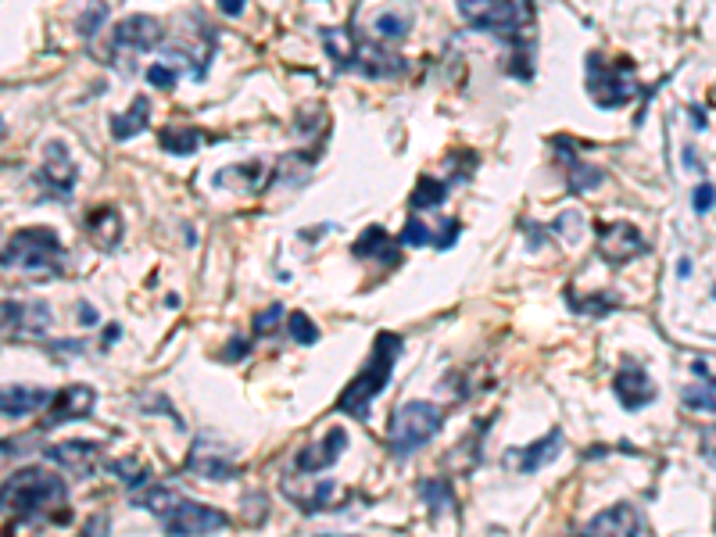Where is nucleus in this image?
<instances>
[{"mask_svg": "<svg viewBox=\"0 0 716 537\" xmlns=\"http://www.w3.org/2000/svg\"><path fill=\"white\" fill-rule=\"evenodd\" d=\"M695 373L702 376L699 384H688L684 387V405L688 409H695V412H716V376H709V369H706V362L702 358H695Z\"/></svg>", "mask_w": 716, "mask_h": 537, "instance_id": "obj_26", "label": "nucleus"}, {"mask_svg": "<svg viewBox=\"0 0 716 537\" xmlns=\"http://www.w3.org/2000/svg\"><path fill=\"white\" fill-rule=\"evenodd\" d=\"M65 244L47 226H26L15 230L4 244V269H18V273H65Z\"/></svg>", "mask_w": 716, "mask_h": 537, "instance_id": "obj_6", "label": "nucleus"}, {"mask_svg": "<svg viewBox=\"0 0 716 537\" xmlns=\"http://www.w3.org/2000/svg\"><path fill=\"white\" fill-rule=\"evenodd\" d=\"M79 537H108V516H94L86 523V530Z\"/></svg>", "mask_w": 716, "mask_h": 537, "instance_id": "obj_41", "label": "nucleus"}, {"mask_svg": "<svg viewBox=\"0 0 716 537\" xmlns=\"http://www.w3.org/2000/svg\"><path fill=\"white\" fill-rule=\"evenodd\" d=\"M147 83H151L154 90H162V94H172L176 83H179V69H172V65H165V61H158V65L147 69Z\"/></svg>", "mask_w": 716, "mask_h": 537, "instance_id": "obj_36", "label": "nucleus"}, {"mask_svg": "<svg viewBox=\"0 0 716 537\" xmlns=\"http://www.w3.org/2000/svg\"><path fill=\"white\" fill-rule=\"evenodd\" d=\"M355 258H376L380 265H398L401 262V240L391 237L384 226H369L362 237L351 244Z\"/></svg>", "mask_w": 716, "mask_h": 537, "instance_id": "obj_22", "label": "nucleus"}, {"mask_svg": "<svg viewBox=\"0 0 716 537\" xmlns=\"http://www.w3.org/2000/svg\"><path fill=\"white\" fill-rule=\"evenodd\" d=\"M677 273H681V280H688V276H691V258H681V265H677Z\"/></svg>", "mask_w": 716, "mask_h": 537, "instance_id": "obj_45", "label": "nucleus"}, {"mask_svg": "<svg viewBox=\"0 0 716 537\" xmlns=\"http://www.w3.org/2000/svg\"><path fill=\"white\" fill-rule=\"evenodd\" d=\"M691 119H695V129H706V111L691 108Z\"/></svg>", "mask_w": 716, "mask_h": 537, "instance_id": "obj_44", "label": "nucleus"}, {"mask_svg": "<svg viewBox=\"0 0 716 537\" xmlns=\"http://www.w3.org/2000/svg\"><path fill=\"white\" fill-rule=\"evenodd\" d=\"M469 29L491 33L509 43V72L516 79H534V40L527 36L530 0H455Z\"/></svg>", "mask_w": 716, "mask_h": 537, "instance_id": "obj_1", "label": "nucleus"}, {"mask_svg": "<svg viewBox=\"0 0 716 537\" xmlns=\"http://www.w3.org/2000/svg\"><path fill=\"white\" fill-rule=\"evenodd\" d=\"M187 473H194V477H201V480H215V484L240 477V469L233 466V452L226 448V444L212 441L208 434H197V441L190 444Z\"/></svg>", "mask_w": 716, "mask_h": 537, "instance_id": "obj_11", "label": "nucleus"}, {"mask_svg": "<svg viewBox=\"0 0 716 537\" xmlns=\"http://www.w3.org/2000/svg\"><path fill=\"white\" fill-rule=\"evenodd\" d=\"M104 18H108V4H104V0H86V11L79 15L76 29L90 40V36H97V29L104 26Z\"/></svg>", "mask_w": 716, "mask_h": 537, "instance_id": "obj_34", "label": "nucleus"}, {"mask_svg": "<svg viewBox=\"0 0 716 537\" xmlns=\"http://www.w3.org/2000/svg\"><path fill=\"white\" fill-rule=\"evenodd\" d=\"M162 22L154 15H129L122 18L115 33H111V65L122 72V76H133L137 72V58L147 51H154L162 43Z\"/></svg>", "mask_w": 716, "mask_h": 537, "instance_id": "obj_9", "label": "nucleus"}, {"mask_svg": "<svg viewBox=\"0 0 716 537\" xmlns=\"http://www.w3.org/2000/svg\"><path fill=\"white\" fill-rule=\"evenodd\" d=\"M419 498L427 502V509L434 512V516H441V512H455L452 484H448V480H441V477L419 480Z\"/></svg>", "mask_w": 716, "mask_h": 537, "instance_id": "obj_29", "label": "nucleus"}, {"mask_svg": "<svg viewBox=\"0 0 716 537\" xmlns=\"http://www.w3.org/2000/svg\"><path fill=\"white\" fill-rule=\"evenodd\" d=\"M584 86H588L591 101L598 108H623L641 94L638 86V72L627 58H606V54L591 51L584 58Z\"/></svg>", "mask_w": 716, "mask_h": 537, "instance_id": "obj_7", "label": "nucleus"}, {"mask_svg": "<svg viewBox=\"0 0 716 537\" xmlns=\"http://www.w3.org/2000/svg\"><path fill=\"white\" fill-rule=\"evenodd\" d=\"M108 469H111V473H115L119 480H126L133 495H137V491H144V487L151 484V473H147V469L140 466L137 459H115V462H108Z\"/></svg>", "mask_w": 716, "mask_h": 537, "instance_id": "obj_31", "label": "nucleus"}, {"mask_svg": "<svg viewBox=\"0 0 716 537\" xmlns=\"http://www.w3.org/2000/svg\"><path fill=\"white\" fill-rule=\"evenodd\" d=\"M251 351V341H244V337H240V333H233L230 337V344H226V348H222V362H240V358L248 355Z\"/></svg>", "mask_w": 716, "mask_h": 537, "instance_id": "obj_39", "label": "nucleus"}, {"mask_svg": "<svg viewBox=\"0 0 716 537\" xmlns=\"http://www.w3.org/2000/svg\"><path fill=\"white\" fill-rule=\"evenodd\" d=\"M641 530H645V523H641L638 509L620 502V505H613V509H602L595 520L584 523V527L570 537H638Z\"/></svg>", "mask_w": 716, "mask_h": 537, "instance_id": "obj_15", "label": "nucleus"}, {"mask_svg": "<svg viewBox=\"0 0 716 537\" xmlns=\"http://www.w3.org/2000/svg\"><path fill=\"white\" fill-rule=\"evenodd\" d=\"M566 305H570L577 316H606V312H613V308L620 305V298H613V294H591L588 301H580L577 290H566Z\"/></svg>", "mask_w": 716, "mask_h": 537, "instance_id": "obj_30", "label": "nucleus"}, {"mask_svg": "<svg viewBox=\"0 0 716 537\" xmlns=\"http://www.w3.org/2000/svg\"><path fill=\"white\" fill-rule=\"evenodd\" d=\"M86 230H90V237L101 251H115L122 240V215L115 208H90Z\"/></svg>", "mask_w": 716, "mask_h": 537, "instance_id": "obj_23", "label": "nucleus"}, {"mask_svg": "<svg viewBox=\"0 0 716 537\" xmlns=\"http://www.w3.org/2000/svg\"><path fill=\"white\" fill-rule=\"evenodd\" d=\"M702 459H706L709 466L716 469V427L702 430Z\"/></svg>", "mask_w": 716, "mask_h": 537, "instance_id": "obj_40", "label": "nucleus"}, {"mask_svg": "<svg viewBox=\"0 0 716 537\" xmlns=\"http://www.w3.org/2000/svg\"><path fill=\"white\" fill-rule=\"evenodd\" d=\"M76 179L79 169L72 162L69 144L65 140H51V144H43V165L36 172V187H40L43 197H51V201H69L76 194Z\"/></svg>", "mask_w": 716, "mask_h": 537, "instance_id": "obj_10", "label": "nucleus"}, {"mask_svg": "<svg viewBox=\"0 0 716 537\" xmlns=\"http://www.w3.org/2000/svg\"><path fill=\"white\" fill-rule=\"evenodd\" d=\"M4 509L18 523H65L69 520V484L54 469H18L4 484Z\"/></svg>", "mask_w": 716, "mask_h": 537, "instance_id": "obj_2", "label": "nucleus"}, {"mask_svg": "<svg viewBox=\"0 0 716 537\" xmlns=\"http://www.w3.org/2000/svg\"><path fill=\"white\" fill-rule=\"evenodd\" d=\"M43 459L58 462L61 469H72L76 477H90V473H97V466L104 462V448L97 441L76 437V441H61V444H54V448H47Z\"/></svg>", "mask_w": 716, "mask_h": 537, "instance_id": "obj_16", "label": "nucleus"}, {"mask_svg": "<svg viewBox=\"0 0 716 537\" xmlns=\"http://www.w3.org/2000/svg\"><path fill=\"white\" fill-rule=\"evenodd\" d=\"M129 502L137 505V509L151 512L169 537H212L230 527V516L222 509L190 502V498L176 495L169 487H144V491H137Z\"/></svg>", "mask_w": 716, "mask_h": 537, "instance_id": "obj_3", "label": "nucleus"}, {"mask_svg": "<svg viewBox=\"0 0 716 537\" xmlns=\"http://www.w3.org/2000/svg\"><path fill=\"white\" fill-rule=\"evenodd\" d=\"M165 54L169 58H176L183 69H194V79H205L208 76V65H212L215 58V36L201 33V36H183L179 33L176 40L165 43Z\"/></svg>", "mask_w": 716, "mask_h": 537, "instance_id": "obj_17", "label": "nucleus"}, {"mask_svg": "<svg viewBox=\"0 0 716 537\" xmlns=\"http://www.w3.org/2000/svg\"><path fill=\"white\" fill-rule=\"evenodd\" d=\"M691 205H695V212H699V215L713 212V205H716V187H713V183H699V187H695V194H691Z\"/></svg>", "mask_w": 716, "mask_h": 537, "instance_id": "obj_38", "label": "nucleus"}, {"mask_svg": "<svg viewBox=\"0 0 716 537\" xmlns=\"http://www.w3.org/2000/svg\"><path fill=\"white\" fill-rule=\"evenodd\" d=\"M323 47L330 54V61L341 72H358L366 79H398L409 72V61L401 58L398 51H391L387 43L366 40L362 33H355L351 26L341 29H323Z\"/></svg>", "mask_w": 716, "mask_h": 537, "instance_id": "obj_4", "label": "nucleus"}, {"mask_svg": "<svg viewBox=\"0 0 716 537\" xmlns=\"http://www.w3.org/2000/svg\"><path fill=\"white\" fill-rule=\"evenodd\" d=\"M201 140H205V133H201L197 126H165V129H158V147H162L165 154H176V158L194 154L197 147H201Z\"/></svg>", "mask_w": 716, "mask_h": 537, "instance_id": "obj_27", "label": "nucleus"}, {"mask_svg": "<svg viewBox=\"0 0 716 537\" xmlns=\"http://www.w3.org/2000/svg\"><path fill=\"white\" fill-rule=\"evenodd\" d=\"M287 333H290V337H294L298 344H305V348L319 344V330L312 326V319H308L305 312H290V316H287Z\"/></svg>", "mask_w": 716, "mask_h": 537, "instance_id": "obj_35", "label": "nucleus"}, {"mask_svg": "<svg viewBox=\"0 0 716 537\" xmlns=\"http://www.w3.org/2000/svg\"><path fill=\"white\" fill-rule=\"evenodd\" d=\"M444 427V412L434 401H405L398 405L387 423V452L394 459H409L412 452H419L427 441H434V434Z\"/></svg>", "mask_w": 716, "mask_h": 537, "instance_id": "obj_8", "label": "nucleus"}, {"mask_svg": "<svg viewBox=\"0 0 716 537\" xmlns=\"http://www.w3.org/2000/svg\"><path fill=\"white\" fill-rule=\"evenodd\" d=\"M713 294H716V287H713Z\"/></svg>", "mask_w": 716, "mask_h": 537, "instance_id": "obj_46", "label": "nucleus"}, {"mask_svg": "<svg viewBox=\"0 0 716 537\" xmlns=\"http://www.w3.org/2000/svg\"><path fill=\"white\" fill-rule=\"evenodd\" d=\"M434 237L437 233L430 230L427 222L419 219L416 212L409 215V222H405V230H401V248H427V244H434Z\"/></svg>", "mask_w": 716, "mask_h": 537, "instance_id": "obj_33", "label": "nucleus"}, {"mask_svg": "<svg viewBox=\"0 0 716 537\" xmlns=\"http://www.w3.org/2000/svg\"><path fill=\"white\" fill-rule=\"evenodd\" d=\"M452 183L455 179H434V176H419L416 190H412L409 197V208L412 212H430V208L444 205V197L452 194Z\"/></svg>", "mask_w": 716, "mask_h": 537, "instance_id": "obj_28", "label": "nucleus"}, {"mask_svg": "<svg viewBox=\"0 0 716 537\" xmlns=\"http://www.w3.org/2000/svg\"><path fill=\"white\" fill-rule=\"evenodd\" d=\"M280 319H283V305H280V301H273L269 308H262V312L251 319V323H255V337H269V333L276 330V323H280Z\"/></svg>", "mask_w": 716, "mask_h": 537, "instance_id": "obj_37", "label": "nucleus"}, {"mask_svg": "<svg viewBox=\"0 0 716 537\" xmlns=\"http://www.w3.org/2000/svg\"><path fill=\"white\" fill-rule=\"evenodd\" d=\"M51 401H54V394L43 391V387L8 384L4 394H0V412H4V419H22V416H29V412L47 409Z\"/></svg>", "mask_w": 716, "mask_h": 537, "instance_id": "obj_21", "label": "nucleus"}, {"mask_svg": "<svg viewBox=\"0 0 716 537\" xmlns=\"http://www.w3.org/2000/svg\"><path fill=\"white\" fill-rule=\"evenodd\" d=\"M555 151H559V162L566 165V183H570L573 194H584V190H595L602 179H606V172L598 169V165H588L584 158L577 154V144H573L570 137H555L552 140Z\"/></svg>", "mask_w": 716, "mask_h": 537, "instance_id": "obj_19", "label": "nucleus"}, {"mask_svg": "<svg viewBox=\"0 0 716 537\" xmlns=\"http://www.w3.org/2000/svg\"><path fill=\"white\" fill-rule=\"evenodd\" d=\"M398 355H401L398 333H387V330L376 333L373 351H369V362L358 369L355 376H351V384L341 391V398H337V412H344V416H351V419H369V405H373V401L387 391Z\"/></svg>", "mask_w": 716, "mask_h": 537, "instance_id": "obj_5", "label": "nucleus"}, {"mask_svg": "<svg viewBox=\"0 0 716 537\" xmlns=\"http://www.w3.org/2000/svg\"><path fill=\"white\" fill-rule=\"evenodd\" d=\"M151 126V97H133V104H129V111H122V115H111V137L115 140H129L137 137V133H144V129Z\"/></svg>", "mask_w": 716, "mask_h": 537, "instance_id": "obj_25", "label": "nucleus"}, {"mask_svg": "<svg viewBox=\"0 0 716 537\" xmlns=\"http://www.w3.org/2000/svg\"><path fill=\"white\" fill-rule=\"evenodd\" d=\"M244 8H248V0H219V11L222 15H230V18L244 15Z\"/></svg>", "mask_w": 716, "mask_h": 537, "instance_id": "obj_42", "label": "nucleus"}, {"mask_svg": "<svg viewBox=\"0 0 716 537\" xmlns=\"http://www.w3.org/2000/svg\"><path fill=\"white\" fill-rule=\"evenodd\" d=\"M79 319H83V326H94L97 323V312L86 301H79Z\"/></svg>", "mask_w": 716, "mask_h": 537, "instance_id": "obj_43", "label": "nucleus"}, {"mask_svg": "<svg viewBox=\"0 0 716 537\" xmlns=\"http://www.w3.org/2000/svg\"><path fill=\"white\" fill-rule=\"evenodd\" d=\"M97 405V391L90 384H69L65 391L54 394V401L47 405V416H43L40 427L54 430L61 423H72V419H86Z\"/></svg>", "mask_w": 716, "mask_h": 537, "instance_id": "obj_14", "label": "nucleus"}, {"mask_svg": "<svg viewBox=\"0 0 716 537\" xmlns=\"http://www.w3.org/2000/svg\"><path fill=\"white\" fill-rule=\"evenodd\" d=\"M344 448H348V430L344 427H330L319 441H308L298 455H294V473L308 477V473H323L333 462L341 459Z\"/></svg>", "mask_w": 716, "mask_h": 537, "instance_id": "obj_13", "label": "nucleus"}, {"mask_svg": "<svg viewBox=\"0 0 716 537\" xmlns=\"http://www.w3.org/2000/svg\"><path fill=\"white\" fill-rule=\"evenodd\" d=\"M376 36L380 40H401V36H409L412 29V18L409 15H398V11H384V15L373 22Z\"/></svg>", "mask_w": 716, "mask_h": 537, "instance_id": "obj_32", "label": "nucleus"}, {"mask_svg": "<svg viewBox=\"0 0 716 537\" xmlns=\"http://www.w3.org/2000/svg\"><path fill=\"white\" fill-rule=\"evenodd\" d=\"M648 244L641 237L638 226L631 222H609V226H598V255L606 265H627L638 255H645Z\"/></svg>", "mask_w": 716, "mask_h": 537, "instance_id": "obj_12", "label": "nucleus"}, {"mask_svg": "<svg viewBox=\"0 0 716 537\" xmlns=\"http://www.w3.org/2000/svg\"><path fill=\"white\" fill-rule=\"evenodd\" d=\"M563 444H566L563 430H548V434L541 437V441H530L527 448H512V452L505 455V459H509L516 469H520V473H537L541 466H548V462L559 459Z\"/></svg>", "mask_w": 716, "mask_h": 537, "instance_id": "obj_20", "label": "nucleus"}, {"mask_svg": "<svg viewBox=\"0 0 716 537\" xmlns=\"http://www.w3.org/2000/svg\"><path fill=\"white\" fill-rule=\"evenodd\" d=\"M613 394L627 412H638L645 409L648 401H656V384H652V376H648L645 369L627 362V366L613 376Z\"/></svg>", "mask_w": 716, "mask_h": 537, "instance_id": "obj_18", "label": "nucleus"}, {"mask_svg": "<svg viewBox=\"0 0 716 537\" xmlns=\"http://www.w3.org/2000/svg\"><path fill=\"white\" fill-rule=\"evenodd\" d=\"M47 323H51V308L43 305V301H33V305H18V301H4V326L11 330H47Z\"/></svg>", "mask_w": 716, "mask_h": 537, "instance_id": "obj_24", "label": "nucleus"}]
</instances>
